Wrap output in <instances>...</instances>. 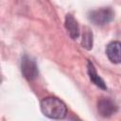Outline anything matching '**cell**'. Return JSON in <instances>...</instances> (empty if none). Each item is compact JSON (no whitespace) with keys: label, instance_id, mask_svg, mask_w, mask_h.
I'll use <instances>...</instances> for the list:
<instances>
[{"label":"cell","instance_id":"3957f363","mask_svg":"<svg viewBox=\"0 0 121 121\" xmlns=\"http://www.w3.org/2000/svg\"><path fill=\"white\" fill-rule=\"evenodd\" d=\"M21 72L23 76L29 81L36 79L39 75V70L35 60L27 55H25L21 61Z\"/></svg>","mask_w":121,"mask_h":121},{"label":"cell","instance_id":"ba28073f","mask_svg":"<svg viewBox=\"0 0 121 121\" xmlns=\"http://www.w3.org/2000/svg\"><path fill=\"white\" fill-rule=\"evenodd\" d=\"M81 44L87 50H91L93 47V33L88 27H84Z\"/></svg>","mask_w":121,"mask_h":121},{"label":"cell","instance_id":"9c48e42d","mask_svg":"<svg viewBox=\"0 0 121 121\" xmlns=\"http://www.w3.org/2000/svg\"><path fill=\"white\" fill-rule=\"evenodd\" d=\"M0 84H1V78H0Z\"/></svg>","mask_w":121,"mask_h":121},{"label":"cell","instance_id":"277c9868","mask_svg":"<svg viewBox=\"0 0 121 121\" xmlns=\"http://www.w3.org/2000/svg\"><path fill=\"white\" fill-rule=\"evenodd\" d=\"M97 111L101 116L110 117L117 112V105L110 98L101 97L97 101Z\"/></svg>","mask_w":121,"mask_h":121},{"label":"cell","instance_id":"8992f818","mask_svg":"<svg viewBox=\"0 0 121 121\" xmlns=\"http://www.w3.org/2000/svg\"><path fill=\"white\" fill-rule=\"evenodd\" d=\"M106 54L108 59L113 63H119L121 60L120 57V43L114 41L110 43L106 47Z\"/></svg>","mask_w":121,"mask_h":121},{"label":"cell","instance_id":"52a82bcc","mask_svg":"<svg viewBox=\"0 0 121 121\" xmlns=\"http://www.w3.org/2000/svg\"><path fill=\"white\" fill-rule=\"evenodd\" d=\"M87 72H88V76H89V78L90 80L97 87H99L100 89H103V90H106L107 89V86H106V83L104 82V80L99 77V75L96 73V70L94 66V64L89 60L88 63H87Z\"/></svg>","mask_w":121,"mask_h":121},{"label":"cell","instance_id":"6da1fadb","mask_svg":"<svg viewBox=\"0 0 121 121\" xmlns=\"http://www.w3.org/2000/svg\"><path fill=\"white\" fill-rule=\"evenodd\" d=\"M41 110L45 116L52 119H62L67 112L65 104L54 96L44 97L41 101Z\"/></svg>","mask_w":121,"mask_h":121},{"label":"cell","instance_id":"5b68a950","mask_svg":"<svg viewBox=\"0 0 121 121\" xmlns=\"http://www.w3.org/2000/svg\"><path fill=\"white\" fill-rule=\"evenodd\" d=\"M64 26H65V29L71 39L77 40L78 38L79 26H78L77 20L74 18V16L72 14H66L65 20H64Z\"/></svg>","mask_w":121,"mask_h":121},{"label":"cell","instance_id":"7a4b0ae2","mask_svg":"<svg viewBox=\"0 0 121 121\" xmlns=\"http://www.w3.org/2000/svg\"><path fill=\"white\" fill-rule=\"evenodd\" d=\"M89 20L95 26H105L114 18V11L110 7L100 8L89 12Z\"/></svg>","mask_w":121,"mask_h":121}]
</instances>
